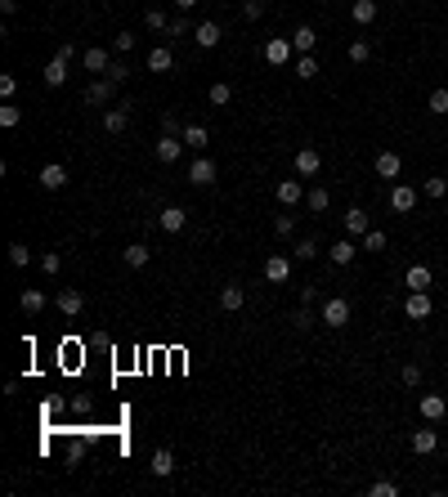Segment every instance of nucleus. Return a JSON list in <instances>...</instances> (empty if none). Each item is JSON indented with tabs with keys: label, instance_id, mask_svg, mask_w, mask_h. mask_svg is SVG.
<instances>
[{
	"label": "nucleus",
	"instance_id": "4d7b16f0",
	"mask_svg": "<svg viewBox=\"0 0 448 497\" xmlns=\"http://www.w3.org/2000/svg\"><path fill=\"white\" fill-rule=\"evenodd\" d=\"M170 5H175V9H193L197 0H170Z\"/></svg>",
	"mask_w": 448,
	"mask_h": 497
},
{
	"label": "nucleus",
	"instance_id": "c9c22d12",
	"mask_svg": "<svg viewBox=\"0 0 448 497\" xmlns=\"http://www.w3.org/2000/svg\"><path fill=\"white\" fill-rule=\"evenodd\" d=\"M206 99H211V103H215V108H224V103H229V99H233V85H224V81H215V85H211V90H206Z\"/></svg>",
	"mask_w": 448,
	"mask_h": 497
},
{
	"label": "nucleus",
	"instance_id": "a211bd4d",
	"mask_svg": "<svg viewBox=\"0 0 448 497\" xmlns=\"http://www.w3.org/2000/svg\"><path fill=\"white\" fill-rule=\"evenodd\" d=\"M328 255H332V264H337V269H346V264H350V260L359 255L355 237H341V242H332V246H328Z\"/></svg>",
	"mask_w": 448,
	"mask_h": 497
},
{
	"label": "nucleus",
	"instance_id": "f03ea898",
	"mask_svg": "<svg viewBox=\"0 0 448 497\" xmlns=\"http://www.w3.org/2000/svg\"><path fill=\"white\" fill-rule=\"evenodd\" d=\"M112 94H117V81H112V76H94V81L85 85V103H90V108L112 103Z\"/></svg>",
	"mask_w": 448,
	"mask_h": 497
},
{
	"label": "nucleus",
	"instance_id": "ea45409f",
	"mask_svg": "<svg viewBox=\"0 0 448 497\" xmlns=\"http://www.w3.org/2000/svg\"><path fill=\"white\" fill-rule=\"evenodd\" d=\"M426 108H431L435 117H448V90H435L431 99H426Z\"/></svg>",
	"mask_w": 448,
	"mask_h": 497
},
{
	"label": "nucleus",
	"instance_id": "de8ad7c7",
	"mask_svg": "<svg viewBox=\"0 0 448 497\" xmlns=\"http://www.w3.org/2000/svg\"><path fill=\"white\" fill-rule=\"evenodd\" d=\"M193 27H188V18H170V27H166V36L170 41H179V36H188Z\"/></svg>",
	"mask_w": 448,
	"mask_h": 497
},
{
	"label": "nucleus",
	"instance_id": "72a5a7b5",
	"mask_svg": "<svg viewBox=\"0 0 448 497\" xmlns=\"http://www.w3.org/2000/svg\"><path fill=\"white\" fill-rule=\"evenodd\" d=\"M422 193L431 197V202H440V197L448 193V179H444V175H431V179H426V184H422Z\"/></svg>",
	"mask_w": 448,
	"mask_h": 497
},
{
	"label": "nucleus",
	"instance_id": "4be33fe9",
	"mask_svg": "<svg viewBox=\"0 0 448 497\" xmlns=\"http://www.w3.org/2000/svg\"><path fill=\"white\" fill-rule=\"evenodd\" d=\"M341 219H346V237H364L368 228H373V224H368V211H359V206H350Z\"/></svg>",
	"mask_w": 448,
	"mask_h": 497
},
{
	"label": "nucleus",
	"instance_id": "864d4df0",
	"mask_svg": "<svg viewBox=\"0 0 448 497\" xmlns=\"http://www.w3.org/2000/svg\"><path fill=\"white\" fill-rule=\"evenodd\" d=\"M108 76H112V81L121 85V81H126V76H130V68H126V63H112V68H108Z\"/></svg>",
	"mask_w": 448,
	"mask_h": 497
},
{
	"label": "nucleus",
	"instance_id": "f704fd0d",
	"mask_svg": "<svg viewBox=\"0 0 448 497\" xmlns=\"http://www.w3.org/2000/svg\"><path fill=\"white\" fill-rule=\"evenodd\" d=\"M18 121H23V108H18V103H0V126L14 130Z\"/></svg>",
	"mask_w": 448,
	"mask_h": 497
},
{
	"label": "nucleus",
	"instance_id": "c756f323",
	"mask_svg": "<svg viewBox=\"0 0 448 497\" xmlns=\"http://www.w3.org/2000/svg\"><path fill=\"white\" fill-rule=\"evenodd\" d=\"M175 68V54L166 50V45H157V50L148 54V72H170Z\"/></svg>",
	"mask_w": 448,
	"mask_h": 497
},
{
	"label": "nucleus",
	"instance_id": "bb28decb",
	"mask_svg": "<svg viewBox=\"0 0 448 497\" xmlns=\"http://www.w3.org/2000/svg\"><path fill=\"white\" fill-rule=\"evenodd\" d=\"M152 475H157V480H166L170 471H175V457H170V448H157V453H152V466H148Z\"/></svg>",
	"mask_w": 448,
	"mask_h": 497
},
{
	"label": "nucleus",
	"instance_id": "7ed1b4c3",
	"mask_svg": "<svg viewBox=\"0 0 448 497\" xmlns=\"http://www.w3.org/2000/svg\"><path fill=\"white\" fill-rule=\"evenodd\" d=\"M404 314L413 323H426L435 314V300H431V291H408V300H404Z\"/></svg>",
	"mask_w": 448,
	"mask_h": 497
},
{
	"label": "nucleus",
	"instance_id": "a878e982",
	"mask_svg": "<svg viewBox=\"0 0 448 497\" xmlns=\"http://www.w3.org/2000/svg\"><path fill=\"white\" fill-rule=\"evenodd\" d=\"M179 139L188 143V148H197V152H206V126H197V121H188L184 130H179Z\"/></svg>",
	"mask_w": 448,
	"mask_h": 497
},
{
	"label": "nucleus",
	"instance_id": "39448f33",
	"mask_svg": "<svg viewBox=\"0 0 448 497\" xmlns=\"http://www.w3.org/2000/svg\"><path fill=\"white\" fill-rule=\"evenodd\" d=\"M36 179H41L45 193H59V188H68V166H59V161H45Z\"/></svg>",
	"mask_w": 448,
	"mask_h": 497
},
{
	"label": "nucleus",
	"instance_id": "37998d69",
	"mask_svg": "<svg viewBox=\"0 0 448 497\" xmlns=\"http://www.w3.org/2000/svg\"><path fill=\"white\" fill-rule=\"evenodd\" d=\"M368 59H373L368 41H350V63H368Z\"/></svg>",
	"mask_w": 448,
	"mask_h": 497
},
{
	"label": "nucleus",
	"instance_id": "473e14b6",
	"mask_svg": "<svg viewBox=\"0 0 448 497\" xmlns=\"http://www.w3.org/2000/svg\"><path fill=\"white\" fill-rule=\"evenodd\" d=\"M296 76L301 81H314V76H319V59H314V54H296Z\"/></svg>",
	"mask_w": 448,
	"mask_h": 497
},
{
	"label": "nucleus",
	"instance_id": "6ab92c4d",
	"mask_svg": "<svg viewBox=\"0 0 448 497\" xmlns=\"http://www.w3.org/2000/svg\"><path fill=\"white\" fill-rule=\"evenodd\" d=\"M41 81L50 85V90H59L63 81H68V59H59V54H54L50 63H45V72H41Z\"/></svg>",
	"mask_w": 448,
	"mask_h": 497
},
{
	"label": "nucleus",
	"instance_id": "c85d7f7f",
	"mask_svg": "<svg viewBox=\"0 0 448 497\" xmlns=\"http://www.w3.org/2000/svg\"><path fill=\"white\" fill-rule=\"evenodd\" d=\"M305 206H310L314 215H323V211H328V206H332V193H328V188H319V184H314L310 193H305Z\"/></svg>",
	"mask_w": 448,
	"mask_h": 497
},
{
	"label": "nucleus",
	"instance_id": "2eb2a0df",
	"mask_svg": "<svg viewBox=\"0 0 448 497\" xmlns=\"http://www.w3.org/2000/svg\"><path fill=\"white\" fill-rule=\"evenodd\" d=\"M54 305H59V314H63V318H76V314L85 309V296H81V291H72V287H63Z\"/></svg>",
	"mask_w": 448,
	"mask_h": 497
},
{
	"label": "nucleus",
	"instance_id": "3c124183",
	"mask_svg": "<svg viewBox=\"0 0 448 497\" xmlns=\"http://www.w3.org/2000/svg\"><path fill=\"white\" fill-rule=\"evenodd\" d=\"M14 90H18V81H14V76H9V72H5V76H0V99H5V103H9V99H14Z\"/></svg>",
	"mask_w": 448,
	"mask_h": 497
},
{
	"label": "nucleus",
	"instance_id": "dca6fc26",
	"mask_svg": "<svg viewBox=\"0 0 448 497\" xmlns=\"http://www.w3.org/2000/svg\"><path fill=\"white\" fill-rule=\"evenodd\" d=\"M319 170H323L319 148H301V152H296V175H301V179H310V175H319Z\"/></svg>",
	"mask_w": 448,
	"mask_h": 497
},
{
	"label": "nucleus",
	"instance_id": "5701e85b",
	"mask_svg": "<svg viewBox=\"0 0 448 497\" xmlns=\"http://www.w3.org/2000/svg\"><path fill=\"white\" fill-rule=\"evenodd\" d=\"M350 18H355L359 27L377 23V0H350Z\"/></svg>",
	"mask_w": 448,
	"mask_h": 497
},
{
	"label": "nucleus",
	"instance_id": "4468645a",
	"mask_svg": "<svg viewBox=\"0 0 448 497\" xmlns=\"http://www.w3.org/2000/svg\"><path fill=\"white\" fill-rule=\"evenodd\" d=\"M184 224H188V211H184V206H166V211L157 215V228H161V233H179Z\"/></svg>",
	"mask_w": 448,
	"mask_h": 497
},
{
	"label": "nucleus",
	"instance_id": "c03bdc74",
	"mask_svg": "<svg viewBox=\"0 0 448 497\" xmlns=\"http://www.w3.org/2000/svg\"><path fill=\"white\" fill-rule=\"evenodd\" d=\"M364 246H368V251H386V233H381V228H368V233H364Z\"/></svg>",
	"mask_w": 448,
	"mask_h": 497
},
{
	"label": "nucleus",
	"instance_id": "4c0bfd02",
	"mask_svg": "<svg viewBox=\"0 0 448 497\" xmlns=\"http://www.w3.org/2000/svg\"><path fill=\"white\" fill-rule=\"evenodd\" d=\"M274 233L278 237H296V215H274Z\"/></svg>",
	"mask_w": 448,
	"mask_h": 497
},
{
	"label": "nucleus",
	"instance_id": "09e8293b",
	"mask_svg": "<svg viewBox=\"0 0 448 497\" xmlns=\"http://www.w3.org/2000/svg\"><path fill=\"white\" fill-rule=\"evenodd\" d=\"M373 497H399V484H390V480H377V484H373Z\"/></svg>",
	"mask_w": 448,
	"mask_h": 497
},
{
	"label": "nucleus",
	"instance_id": "0eeeda50",
	"mask_svg": "<svg viewBox=\"0 0 448 497\" xmlns=\"http://www.w3.org/2000/svg\"><path fill=\"white\" fill-rule=\"evenodd\" d=\"M292 41H283V36H274V41H265V63H274V68H287L292 63Z\"/></svg>",
	"mask_w": 448,
	"mask_h": 497
},
{
	"label": "nucleus",
	"instance_id": "a18cd8bd",
	"mask_svg": "<svg viewBox=\"0 0 448 497\" xmlns=\"http://www.w3.org/2000/svg\"><path fill=\"white\" fill-rule=\"evenodd\" d=\"M242 18H247V23L265 18V0H242Z\"/></svg>",
	"mask_w": 448,
	"mask_h": 497
},
{
	"label": "nucleus",
	"instance_id": "2f4dec72",
	"mask_svg": "<svg viewBox=\"0 0 448 497\" xmlns=\"http://www.w3.org/2000/svg\"><path fill=\"white\" fill-rule=\"evenodd\" d=\"M126 108H112V112H103V130H108V135H121V130H126Z\"/></svg>",
	"mask_w": 448,
	"mask_h": 497
},
{
	"label": "nucleus",
	"instance_id": "f3484780",
	"mask_svg": "<svg viewBox=\"0 0 448 497\" xmlns=\"http://www.w3.org/2000/svg\"><path fill=\"white\" fill-rule=\"evenodd\" d=\"M242 305H247V291H242V282H224V287H220V309L238 314Z\"/></svg>",
	"mask_w": 448,
	"mask_h": 497
},
{
	"label": "nucleus",
	"instance_id": "6e6552de",
	"mask_svg": "<svg viewBox=\"0 0 448 497\" xmlns=\"http://www.w3.org/2000/svg\"><path fill=\"white\" fill-rule=\"evenodd\" d=\"M184 148H188V143L179 139V135H161V139H157V161H166V166H175V161L184 157Z\"/></svg>",
	"mask_w": 448,
	"mask_h": 497
},
{
	"label": "nucleus",
	"instance_id": "cd10ccee",
	"mask_svg": "<svg viewBox=\"0 0 448 497\" xmlns=\"http://www.w3.org/2000/svg\"><path fill=\"white\" fill-rule=\"evenodd\" d=\"M292 50L296 54H314V27L310 23H301L296 32H292Z\"/></svg>",
	"mask_w": 448,
	"mask_h": 497
},
{
	"label": "nucleus",
	"instance_id": "5fc2aeb1",
	"mask_svg": "<svg viewBox=\"0 0 448 497\" xmlns=\"http://www.w3.org/2000/svg\"><path fill=\"white\" fill-rule=\"evenodd\" d=\"M161 130H166V135H179V130H184V126H179L175 117H161Z\"/></svg>",
	"mask_w": 448,
	"mask_h": 497
},
{
	"label": "nucleus",
	"instance_id": "e433bc0d",
	"mask_svg": "<svg viewBox=\"0 0 448 497\" xmlns=\"http://www.w3.org/2000/svg\"><path fill=\"white\" fill-rule=\"evenodd\" d=\"M27 260H32V251H27L23 242H9V264H14V269H27Z\"/></svg>",
	"mask_w": 448,
	"mask_h": 497
},
{
	"label": "nucleus",
	"instance_id": "49530a36",
	"mask_svg": "<svg viewBox=\"0 0 448 497\" xmlns=\"http://www.w3.org/2000/svg\"><path fill=\"white\" fill-rule=\"evenodd\" d=\"M41 269H45V273L54 278V273L63 269V255H59V251H45V255H41Z\"/></svg>",
	"mask_w": 448,
	"mask_h": 497
},
{
	"label": "nucleus",
	"instance_id": "393cba45",
	"mask_svg": "<svg viewBox=\"0 0 448 497\" xmlns=\"http://www.w3.org/2000/svg\"><path fill=\"white\" fill-rule=\"evenodd\" d=\"M121 260H126L130 269H144V264L152 260V246H144V242H130L126 251H121Z\"/></svg>",
	"mask_w": 448,
	"mask_h": 497
},
{
	"label": "nucleus",
	"instance_id": "58836bf2",
	"mask_svg": "<svg viewBox=\"0 0 448 497\" xmlns=\"http://www.w3.org/2000/svg\"><path fill=\"white\" fill-rule=\"evenodd\" d=\"M319 255V246H314V237H301L296 246H292V260H314Z\"/></svg>",
	"mask_w": 448,
	"mask_h": 497
},
{
	"label": "nucleus",
	"instance_id": "8fccbe9b",
	"mask_svg": "<svg viewBox=\"0 0 448 497\" xmlns=\"http://www.w3.org/2000/svg\"><path fill=\"white\" fill-rule=\"evenodd\" d=\"M292 323H296L301 332H310V327H314V314H310V305H301V309H296V318H292Z\"/></svg>",
	"mask_w": 448,
	"mask_h": 497
},
{
	"label": "nucleus",
	"instance_id": "aec40b11",
	"mask_svg": "<svg viewBox=\"0 0 448 497\" xmlns=\"http://www.w3.org/2000/svg\"><path fill=\"white\" fill-rule=\"evenodd\" d=\"M193 41L202 45V50H215V45L224 41V32H220V23H197L193 27Z\"/></svg>",
	"mask_w": 448,
	"mask_h": 497
},
{
	"label": "nucleus",
	"instance_id": "412c9836",
	"mask_svg": "<svg viewBox=\"0 0 448 497\" xmlns=\"http://www.w3.org/2000/svg\"><path fill=\"white\" fill-rule=\"evenodd\" d=\"M431 282H435V273L426 269V264H408V273H404V287H408V291H426Z\"/></svg>",
	"mask_w": 448,
	"mask_h": 497
},
{
	"label": "nucleus",
	"instance_id": "f8f14e48",
	"mask_svg": "<svg viewBox=\"0 0 448 497\" xmlns=\"http://www.w3.org/2000/svg\"><path fill=\"white\" fill-rule=\"evenodd\" d=\"M390 206H395L399 215H408L417 206V188L413 184H395V188H390Z\"/></svg>",
	"mask_w": 448,
	"mask_h": 497
},
{
	"label": "nucleus",
	"instance_id": "b1692460",
	"mask_svg": "<svg viewBox=\"0 0 448 497\" xmlns=\"http://www.w3.org/2000/svg\"><path fill=\"white\" fill-rule=\"evenodd\" d=\"M435 448H440V435H435V430H413V453L417 457H431Z\"/></svg>",
	"mask_w": 448,
	"mask_h": 497
},
{
	"label": "nucleus",
	"instance_id": "1a4fd4ad",
	"mask_svg": "<svg viewBox=\"0 0 448 497\" xmlns=\"http://www.w3.org/2000/svg\"><path fill=\"white\" fill-rule=\"evenodd\" d=\"M265 278H269L274 287H283L292 278V255H269V260H265Z\"/></svg>",
	"mask_w": 448,
	"mask_h": 497
},
{
	"label": "nucleus",
	"instance_id": "9d476101",
	"mask_svg": "<svg viewBox=\"0 0 448 497\" xmlns=\"http://www.w3.org/2000/svg\"><path fill=\"white\" fill-rule=\"evenodd\" d=\"M373 170L381 179H399V170H404V157H399V152H377V161H373Z\"/></svg>",
	"mask_w": 448,
	"mask_h": 497
},
{
	"label": "nucleus",
	"instance_id": "ddd939ff",
	"mask_svg": "<svg viewBox=\"0 0 448 497\" xmlns=\"http://www.w3.org/2000/svg\"><path fill=\"white\" fill-rule=\"evenodd\" d=\"M278 206H301L305 202V188H301V179H278Z\"/></svg>",
	"mask_w": 448,
	"mask_h": 497
},
{
	"label": "nucleus",
	"instance_id": "a19ab883",
	"mask_svg": "<svg viewBox=\"0 0 448 497\" xmlns=\"http://www.w3.org/2000/svg\"><path fill=\"white\" fill-rule=\"evenodd\" d=\"M135 50V32H117L112 36V54H130Z\"/></svg>",
	"mask_w": 448,
	"mask_h": 497
},
{
	"label": "nucleus",
	"instance_id": "20e7f679",
	"mask_svg": "<svg viewBox=\"0 0 448 497\" xmlns=\"http://www.w3.org/2000/svg\"><path fill=\"white\" fill-rule=\"evenodd\" d=\"M81 68L85 72H94V76H108V68H112V50H103V45H90V50H81Z\"/></svg>",
	"mask_w": 448,
	"mask_h": 497
},
{
	"label": "nucleus",
	"instance_id": "603ef678",
	"mask_svg": "<svg viewBox=\"0 0 448 497\" xmlns=\"http://www.w3.org/2000/svg\"><path fill=\"white\" fill-rule=\"evenodd\" d=\"M404 386H422V368H417V363L404 368Z\"/></svg>",
	"mask_w": 448,
	"mask_h": 497
},
{
	"label": "nucleus",
	"instance_id": "79ce46f5",
	"mask_svg": "<svg viewBox=\"0 0 448 497\" xmlns=\"http://www.w3.org/2000/svg\"><path fill=\"white\" fill-rule=\"evenodd\" d=\"M144 27H148V32H166V14H161V9H148V14H144Z\"/></svg>",
	"mask_w": 448,
	"mask_h": 497
},
{
	"label": "nucleus",
	"instance_id": "9b49d317",
	"mask_svg": "<svg viewBox=\"0 0 448 497\" xmlns=\"http://www.w3.org/2000/svg\"><path fill=\"white\" fill-rule=\"evenodd\" d=\"M444 417H448L444 395H422V422H426V426H435V422H444Z\"/></svg>",
	"mask_w": 448,
	"mask_h": 497
},
{
	"label": "nucleus",
	"instance_id": "6e6d98bb",
	"mask_svg": "<svg viewBox=\"0 0 448 497\" xmlns=\"http://www.w3.org/2000/svg\"><path fill=\"white\" fill-rule=\"evenodd\" d=\"M0 14H5V18H9V14H18V0H0Z\"/></svg>",
	"mask_w": 448,
	"mask_h": 497
},
{
	"label": "nucleus",
	"instance_id": "423d86ee",
	"mask_svg": "<svg viewBox=\"0 0 448 497\" xmlns=\"http://www.w3.org/2000/svg\"><path fill=\"white\" fill-rule=\"evenodd\" d=\"M188 184H197V188H211L215 184V161L206 157H193V166H188Z\"/></svg>",
	"mask_w": 448,
	"mask_h": 497
},
{
	"label": "nucleus",
	"instance_id": "7c9ffc66",
	"mask_svg": "<svg viewBox=\"0 0 448 497\" xmlns=\"http://www.w3.org/2000/svg\"><path fill=\"white\" fill-rule=\"evenodd\" d=\"M18 305H23V314H41V309H45V291H36V287H27V291L18 296Z\"/></svg>",
	"mask_w": 448,
	"mask_h": 497
},
{
	"label": "nucleus",
	"instance_id": "f257e3e1",
	"mask_svg": "<svg viewBox=\"0 0 448 497\" xmlns=\"http://www.w3.org/2000/svg\"><path fill=\"white\" fill-rule=\"evenodd\" d=\"M319 323H323V327H346V323H350V300H346V296H332V300H323Z\"/></svg>",
	"mask_w": 448,
	"mask_h": 497
}]
</instances>
